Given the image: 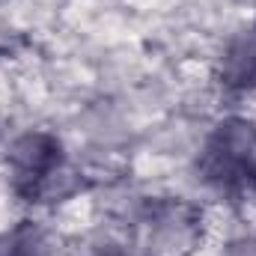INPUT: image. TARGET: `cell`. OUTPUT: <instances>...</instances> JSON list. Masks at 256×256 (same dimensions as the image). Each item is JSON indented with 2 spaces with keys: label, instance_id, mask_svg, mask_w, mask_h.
I'll return each mask as SVG.
<instances>
[{
  "label": "cell",
  "instance_id": "cell-1",
  "mask_svg": "<svg viewBox=\"0 0 256 256\" xmlns=\"http://www.w3.org/2000/svg\"><path fill=\"white\" fill-rule=\"evenodd\" d=\"M194 170L218 196L244 200L256 194V122L244 116L220 120L206 134Z\"/></svg>",
  "mask_w": 256,
  "mask_h": 256
},
{
  "label": "cell",
  "instance_id": "cell-2",
  "mask_svg": "<svg viewBox=\"0 0 256 256\" xmlns=\"http://www.w3.org/2000/svg\"><path fill=\"white\" fill-rule=\"evenodd\" d=\"M6 170L12 194L24 202H54L72 191L66 185L72 179L66 149L51 131H27L15 137L6 152Z\"/></svg>",
  "mask_w": 256,
  "mask_h": 256
},
{
  "label": "cell",
  "instance_id": "cell-3",
  "mask_svg": "<svg viewBox=\"0 0 256 256\" xmlns=\"http://www.w3.org/2000/svg\"><path fill=\"white\" fill-rule=\"evenodd\" d=\"M202 236V214L188 202H152L131 226L128 256H188Z\"/></svg>",
  "mask_w": 256,
  "mask_h": 256
},
{
  "label": "cell",
  "instance_id": "cell-4",
  "mask_svg": "<svg viewBox=\"0 0 256 256\" xmlns=\"http://www.w3.org/2000/svg\"><path fill=\"white\" fill-rule=\"evenodd\" d=\"M218 84L230 96H244L256 90V21L230 39L218 60Z\"/></svg>",
  "mask_w": 256,
  "mask_h": 256
},
{
  "label": "cell",
  "instance_id": "cell-5",
  "mask_svg": "<svg viewBox=\"0 0 256 256\" xmlns=\"http://www.w3.org/2000/svg\"><path fill=\"white\" fill-rule=\"evenodd\" d=\"M45 230L33 220H18L0 232V256H45Z\"/></svg>",
  "mask_w": 256,
  "mask_h": 256
},
{
  "label": "cell",
  "instance_id": "cell-6",
  "mask_svg": "<svg viewBox=\"0 0 256 256\" xmlns=\"http://www.w3.org/2000/svg\"><path fill=\"white\" fill-rule=\"evenodd\" d=\"M226 256H256V238H250V242H232Z\"/></svg>",
  "mask_w": 256,
  "mask_h": 256
}]
</instances>
